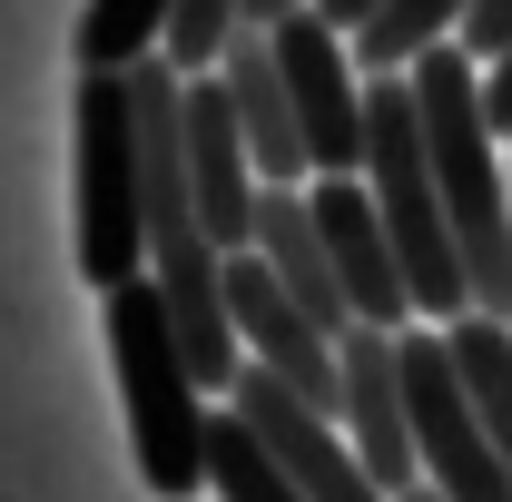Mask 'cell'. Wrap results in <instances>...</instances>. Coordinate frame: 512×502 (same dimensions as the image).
Returning a JSON list of instances; mask_svg holds the SVG:
<instances>
[{
	"label": "cell",
	"instance_id": "9a60e30c",
	"mask_svg": "<svg viewBox=\"0 0 512 502\" xmlns=\"http://www.w3.org/2000/svg\"><path fill=\"white\" fill-rule=\"evenodd\" d=\"M178 30V0H89L79 10V69H148Z\"/></svg>",
	"mask_w": 512,
	"mask_h": 502
},
{
	"label": "cell",
	"instance_id": "5b68a950",
	"mask_svg": "<svg viewBox=\"0 0 512 502\" xmlns=\"http://www.w3.org/2000/svg\"><path fill=\"white\" fill-rule=\"evenodd\" d=\"M404 414H414V463H424V493L444 502H512V473L473 394H463V365H453L444 325H404Z\"/></svg>",
	"mask_w": 512,
	"mask_h": 502
},
{
	"label": "cell",
	"instance_id": "ba28073f",
	"mask_svg": "<svg viewBox=\"0 0 512 502\" xmlns=\"http://www.w3.org/2000/svg\"><path fill=\"white\" fill-rule=\"evenodd\" d=\"M178 138H188V188H197V217H207L217 256H247L256 247V207H266V178H256V158H247V128H237V99H227L217 69L188 79Z\"/></svg>",
	"mask_w": 512,
	"mask_h": 502
},
{
	"label": "cell",
	"instance_id": "9c48e42d",
	"mask_svg": "<svg viewBox=\"0 0 512 502\" xmlns=\"http://www.w3.org/2000/svg\"><path fill=\"white\" fill-rule=\"evenodd\" d=\"M335 355H345V414H335V424H345V443H355V463L404 502L414 483H424V463H414V414H404V335L345 325Z\"/></svg>",
	"mask_w": 512,
	"mask_h": 502
},
{
	"label": "cell",
	"instance_id": "ac0fdd59",
	"mask_svg": "<svg viewBox=\"0 0 512 502\" xmlns=\"http://www.w3.org/2000/svg\"><path fill=\"white\" fill-rule=\"evenodd\" d=\"M483 109H493V138L512 148V50H503L493 69H483Z\"/></svg>",
	"mask_w": 512,
	"mask_h": 502
},
{
	"label": "cell",
	"instance_id": "e0dca14e",
	"mask_svg": "<svg viewBox=\"0 0 512 502\" xmlns=\"http://www.w3.org/2000/svg\"><path fill=\"white\" fill-rule=\"evenodd\" d=\"M247 10H256V0H178V30H168V50H158V60L178 69V79L227 69V50L247 40Z\"/></svg>",
	"mask_w": 512,
	"mask_h": 502
},
{
	"label": "cell",
	"instance_id": "7c38bea8",
	"mask_svg": "<svg viewBox=\"0 0 512 502\" xmlns=\"http://www.w3.org/2000/svg\"><path fill=\"white\" fill-rule=\"evenodd\" d=\"M227 99H237V128H247V158L266 188H316V158H306V119H296V89H286V69H276V40L247 30L237 50H227Z\"/></svg>",
	"mask_w": 512,
	"mask_h": 502
},
{
	"label": "cell",
	"instance_id": "52a82bcc",
	"mask_svg": "<svg viewBox=\"0 0 512 502\" xmlns=\"http://www.w3.org/2000/svg\"><path fill=\"white\" fill-rule=\"evenodd\" d=\"M227 325H237V345H247L256 375H276L286 394H306L325 424L345 414V355H335V335H325L316 315L276 286L266 256H227Z\"/></svg>",
	"mask_w": 512,
	"mask_h": 502
},
{
	"label": "cell",
	"instance_id": "3957f363",
	"mask_svg": "<svg viewBox=\"0 0 512 502\" xmlns=\"http://www.w3.org/2000/svg\"><path fill=\"white\" fill-rule=\"evenodd\" d=\"M69 178H79V286L119 296L148 276V119L128 69H79L69 89Z\"/></svg>",
	"mask_w": 512,
	"mask_h": 502
},
{
	"label": "cell",
	"instance_id": "8fae6325",
	"mask_svg": "<svg viewBox=\"0 0 512 502\" xmlns=\"http://www.w3.org/2000/svg\"><path fill=\"white\" fill-rule=\"evenodd\" d=\"M316 237L335 256V286H345V306L355 325H384V335H404L414 325V286H404V266H394V237H384L375 217V188L365 178H316Z\"/></svg>",
	"mask_w": 512,
	"mask_h": 502
},
{
	"label": "cell",
	"instance_id": "2e32d148",
	"mask_svg": "<svg viewBox=\"0 0 512 502\" xmlns=\"http://www.w3.org/2000/svg\"><path fill=\"white\" fill-rule=\"evenodd\" d=\"M207 493L217 502H306L296 483H286V463L256 443V424L237 414V404L217 414V443H207Z\"/></svg>",
	"mask_w": 512,
	"mask_h": 502
},
{
	"label": "cell",
	"instance_id": "5bb4252c",
	"mask_svg": "<svg viewBox=\"0 0 512 502\" xmlns=\"http://www.w3.org/2000/svg\"><path fill=\"white\" fill-rule=\"evenodd\" d=\"M444 335H453V365H463V394H473V414H483V434H493V453H503V473H512V325L463 315Z\"/></svg>",
	"mask_w": 512,
	"mask_h": 502
},
{
	"label": "cell",
	"instance_id": "30bf717a",
	"mask_svg": "<svg viewBox=\"0 0 512 502\" xmlns=\"http://www.w3.org/2000/svg\"><path fill=\"white\" fill-rule=\"evenodd\" d=\"M227 404H237V414L256 424V443H266V453L286 463V483H296L306 502H394V493L375 483V473L355 463V443L335 434V424H325L306 394H286L276 375H256V365H247Z\"/></svg>",
	"mask_w": 512,
	"mask_h": 502
},
{
	"label": "cell",
	"instance_id": "6da1fadb",
	"mask_svg": "<svg viewBox=\"0 0 512 502\" xmlns=\"http://www.w3.org/2000/svg\"><path fill=\"white\" fill-rule=\"evenodd\" d=\"M414 79V109H424V158H434V188L444 217L463 237V276H473V315L512 325V148L493 138L483 109V60L444 40L404 69Z\"/></svg>",
	"mask_w": 512,
	"mask_h": 502
},
{
	"label": "cell",
	"instance_id": "8992f818",
	"mask_svg": "<svg viewBox=\"0 0 512 502\" xmlns=\"http://www.w3.org/2000/svg\"><path fill=\"white\" fill-rule=\"evenodd\" d=\"M266 40H276V69H286V89H296L316 178H365V69H355V40H345L325 10L276 20Z\"/></svg>",
	"mask_w": 512,
	"mask_h": 502
},
{
	"label": "cell",
	"instance_id": "277c9868",
	"mask_svg": "<svg viewBox=\"0 0 512 502\" xmlns=\"http://www.w3.org/2000/svg\"><path fill=\"white\" fill-rule=\"evenodd\" d=\"M365 188H375L394 266H404V286H414V315H424V325H463V315H473V276H463V237H453V217H444L434 158H424L414 79H365Z\"/></svg>",
	"mask_w": 512,
	"mask_h": 502
},
{
	"label": "cell",
	"instance_id": "7a4b0ae2",
	"mask_svg": "<svg viewBox=\"0 0 512 502\" xmlns=\"http://www.w3.org/2000/svg\"><path fill=\"white\" fill-rule=\"evenodd\" d=\"M99 335H109V365H119V404H128V453L148 473L158 502H197L207 493V443H217V414H207V384L188 365V335L168 296L138 276L119 296H99Z\"/></svg>",
	"mask_w": 512,
	"mask_h": 502
},
{
	"label": "cell",
	"instance_id": "4fadbf2b",
	"mask_svg": "<svg viewBox=\"0 0 512 502\" xmlns=\"http://www.w3.org/2000/svg\"><path fill=\"white\" fill-rule=\"evenodd\" d=\"M247 256H266V266H276V286L316 315L325 335H345V325H355L345 286H335V256H325V237H316V197H306V188H266V207H256V247H247Z\"/></svg>",
	"mask_w": 512,
	"mask_h": 502
}]
</instances>
